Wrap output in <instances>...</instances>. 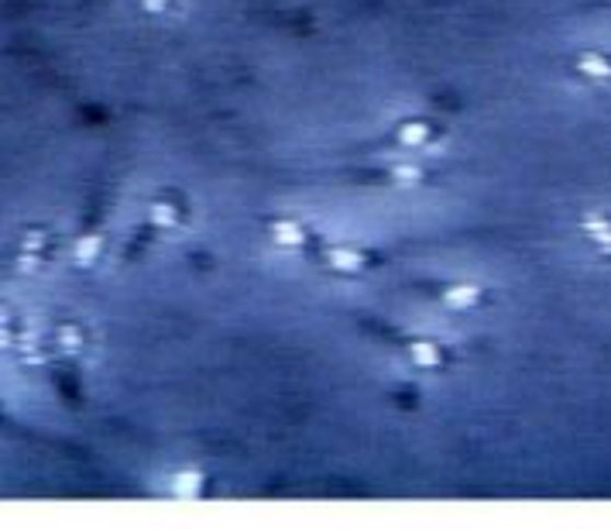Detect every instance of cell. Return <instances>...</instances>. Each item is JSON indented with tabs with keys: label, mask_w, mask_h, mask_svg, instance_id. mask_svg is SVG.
<instances>
[{
	"label": "cell",
	"mask_w": 611,
	"mask_h": 529,
	"mask_svg": "<svg viewBox=\"0 0 611 529\" xmlns=\"http://www.w3.org/2000/svg\"><path fill=\"white\" fill-rule=\"evenodd\" d=\"M148 223L155 227L159 234L165 238H180L189 231V223H193V207L186 204V196L183 193H162L155 196L148 204Z\"/></svg>",
	"instance_id": "277c9868"
},
{
	"label": "cell",
	"mask_w": 611,
	"mask_h": 529,
	"mask_svg": "<svg viewBox=\"0 0 611 529\" xmlns=\"http://www.w3.org/2000/svg\"><path fill=\"white\" fill-rule=\"evenodd\" d=\"M574 66H577L580 76H588V80H595V83H608L611 80V56L598 53V48H591V53H580Z\"/></svg>",
	"instance_id": "7c38bea8"
},
{
	"label": "cell",
	"mask_w": 611,
	"mask_h": 529,
	"mask_svg": "<svg viewBox=\"0 0 611 529\" xmlns=\"http://www.w3.org/2000/svg\"><path fill=\"white\" fill-rule=\"evenodd\" d=\"M392 145L405 156H433L447 145V128L433 117H402L392 128Z\"/></svg>",
	"instance_id": "7a4b0ae2"
},
{
	"label": "cell",
	"mask_w": 611,
	"mask_h": 529,
	"mask_svg": "<svg viewBox=\"0 0 611 529\" xmlns=\"http://www.w3.org/2000/svg\"><path fill=\"white\" fill-rule=\"evenodd\" d=\"M389 175H392V183H399V186H419V183H426L429 172L416 156H405V159L389 165Z\"/></svg>",
	"instance_id": "4fadbf2b"
},
{
	"label": "cell",
	"mask_w": 611,
	"mask_h": 529,
	"mask_svg": "<svg viewBox=\"0 0 611 529\" xmlns=\"http://www.w3.org/2000/svg\"><path fill=\"white\" fill-rule=\"evenodd\" d=\"M580 234L591 244V251H598L601 258H611V210L595 207L580 217Z\"/></svg>",
	"instance_id": "9c48e42d"
},
{
	"label": "cell",
	"mask_w": 611,
	"mask_h": 529,
	"mask_svg": "<svg viewBox=\"0 0 611 529\" xmlns=\"http://www.w3.org/2000/svg\"><path fill=\"white\" fill-rule=\"evenodd\" d=\"M138 8L151 18H172L183 11V0H138Z\"/></svg>",
	"instance_id": "5bb4252c"
},
{
	"label": "cell",
	"mask_w": 611,
	"mask_h": 529,
	"mask_svg": "<svg viewBox=\"0 0 611 529\" xmlns=\"http://www.w3.org/2000/svg\"><path fill=\"white\" fill-rule=\"evenodd\" d=\"M48 344H53V350L59 358L76 361L90 350V331H87V323H80V320H62V323H56L53 341Z\"/></svg>",
	"instance_id": "52a82bcc"
},
{
	"label": "cell",
	"mask_w": 611,
	"mask_h": 529,
	"mask_svg": "<svg viewBox=\"0 0 611 529\" xmlns=\"http://www.w3.org/2000/svg\"><path fill=\"white\" fill-rule=\"evenodd\" d=\"M107 258V238L100 234V231H87V234H80L72 244H69V262L76 265V268H96L100 262Z\"/></svg>",
	"instance_id": "30bf717a"
},
{
	"label": "cell",
	"mask_w": 611,
	"mask_h": 529,
	"mask_svg": "<svg viewBox=\"0 0 611 529\" xmlns=\"http://www.w3.org/2000/svg\"><path fill=\"white\" fill-rule=\"evenodd\" d=\"M440 302L450 313H477L488 302V286L485 283H450L440 292Z\"/></svg>",
	"instance_id": "ba28073f"
},
{
	"label": "cell",
	"mask_w": 611,
	"mask_h": 529,
	"mask_svg": "<svg viewBox=\"0 0 611 529\" xmlns=\"http://www.w3.org/2000/svg\"><path fill=\"white\" fill-rule=\"evenodd\" d=\"M320 265L337 275V279H361V275H368L381 258L378 251L368 248V244H358V241H334V244H323L316 251Z\"/></svg>",
	"instance_id": "6da1fadb"
},
{
	"label": "cell",
	"mask_w": 611,
	"mask_h": 529,
	"mask_svg": "<svg viewBox=\"0 0 611 529\" xmlns=\"http://www.w3.org/2000/svg\"><path fill=\"white\" fill-rule=\"evenodd\" d=\"M265 238L275 251H286V255H310L316 248V231L310 220L292 217V214H278L265 220Z\"/></svg>",
	"instance_id": "3957f363"
},
{
	"label": "cell",
	"mask_w": 611,
	"mask_h": 529,
	"mask_svg": "<svg viewBox=\"0 0 611 529\" xmlns=\"http://www.w3.org/2000/svg\"><path fill=\"white\" fill-rule=\"evenodd\" d=\"M62 255V241L53 227L35 223V227H24L21 238H18V262L28 265V268H48L56 258Z\"/></svg>",
	"instance_id": "5b68a950"
},
{
	"label": "cell",
	"mask_w": 611,
	"mask_h": 529,
	"mask_svg": "<svg viewBox=\"0 0 611 529\" xmlns=\"http://www.w3.org/2000/svg\"><path fill=\"white\" fill-rule=\"evenodd\" d=\"M169 495L180 502H196L207 495V471L203 468H180L169 478Z\"/></svg>",
	"instance_id": "8fae6325"
},
{
	"label": "cell",
	"mask_w": 611,
	"mask_h": 529,
	"mask_svg": "<svg viewBox=\"0 0 611 529\" xmlns=\"http://www.w3.org/2000/svg\"><path fill=\"white\" fill-rule=\"evenodd\" d=\"M402 355H405V361H410L413 368L429 371V375L447 371L450 361H453L450 347L440 337H410V341L402 344Z\"/></svg>",
	"instance_id": "8992f818"
}]
</instances>
